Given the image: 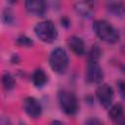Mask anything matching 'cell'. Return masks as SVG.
Returning a JSON list of instances; mask_svg holds the SVG:
<instances>
[{"instance_id": "obj_5", "label": "cell", "mask_w": 125, "mask_h": 125, "mask_svg": "<svg viewBox=\"0 0 125 125\" xmlns=\"http://www.w3.org/2000/svg\"><path fill=\"white\" fill-rule=\"evenodd\" d=\"M96 96L100 104L104 108H108L112 104L114 92H113V89L109 85L105 83H102L99 85V87L96 90Z\"/></svg>"}, {"instance_id": "obj_11", "label": "cell", "mask_w": 125, "mask_h": 125, "mask_svg": "<svg viewBox=\"0 0 125 125\" xmlns=\"http://www.w3.org/2000/svg\"><path fill=\"white\" fill-rule=\"evenodd\" d=\"M67 45L76 56L80 57L85 54V43L82 38L78 36H71L67 40Z\"/></svg>"}, {"instance_id": "obj_6", "label": "cell", "mask_w": 125, "mask_h": 125, "mask_svg": "<svg viewBox=\"0 0 125 125\" xmlns=\"http://www.w3.org/2000/svg\"><path fill=\"white\" fill-rule=\"evenodd\" d=\"M104 79V71L96 61H89L86 67V80L90 83H101Z\"/></svg>"}, {"instance_id": "obj_14", "label": "cell", "mask_w": 125, "mask_h": 125, "mask_svg": "<svg viewBox=\"0 0 125 125\" xmlns=\"http://www.w3.org/2000/svg\"><path fill=\"white\" fill-rule=\"evenodd\" d=\"M2 85H3V88L5 90L10 91L15 87L16 81H15L14 77L10 73H5L2 76Z\"/></svg>"}, {"instance_id": "obj_12", "label": "cell", "mask_w": 125, "mask_h": 125, "mask_svg": "<svg viewBox=\"0 0 125 125\" xmlns=\"http://www.w3.org/2000/svg\"><path fill=\"white\" fill-rule=\"evenodd\" d=\"M106 8H107V11L115 17H121L125 14V4L120 1L109 2Z\"/></svg>"}, {"instance_id": "obj_21", "label": "cell", "mask_w": 125, "mask_h": 125, "mask_svg": "<svg viewBox=\"0 0 125 125\" xmlns=\"http://www.w3.org/2000/svg\"><path fill=\"white\" fill-rule=\"evenodd\" d=\"M122 51H123V53H125V46H123V48H122Z\"/></svg>"}, {"instance_id": "obj_19", "label": "cell", "mask_w": 125, "mask_h": 125, "mask_svg": "<svg viewBox=\"0 0 125 125\" xmlns=\"http://www.w3.org/2000/svg\"><path fill=\"white\" fill-rule=\"evenodd\" d=\"M61 21H62V24L63 25V26H65V27H68L69 25H70V21H69V20L67 19V18H62V20H61Z\"/></svg>"}, {"instance_id": "obj_20", "label": "cell", "mask_w": 125, "mask_h": 125, "mask_svg": "<svg viewBox=\"0 0 125 125\" xmlns=\"http://www.w3.org/2000/svg\"><path fill=\"white\" fill-rule=\"evenodd\" d=\"M85 123H87V124H100L101 121L98 120V119H95V118H94V119H93V118H90V119L86 120Z\"/></svg>"}, {"instance_id": "obj_7", "label": "cell", "mask_w": 125, "mask_h": 125, "mask_svg": "<svg viewBox=\"0 0 125 125\" xmlns=\"http://www.w3.org/2000/svg\"><path fill=\"white\" fill-rule=\"evenodd\" d=\"M22 108L24 112L32 118H38L42 113V106L40 103L33 97H27L23 100Z\"/></svg>"}, {"instance_id": "obj_10", "label": "cell", "mask_w": 125, "mask_h": 125, "mask_svg": "<svg viewBox=\"0 0 125 125\" xmlns=\"http://www.w3.org/2000/svg\"><path fill=\"white\" fill-rule=\"evenodd\" d=\"M77 14L84 18H90L94 12V5L91 0H81L74 6Z\"/></svg>"}, {"instance_id": "obj_15", "label": "cell", "mask_w": 125, "mask_h": 125, "mask_svg": "<svg viewBox=\"0 0 125 125\" xmlns=\"http://www.w3.org/2000/svg\"><path fill=\"white\" fill-rule=\"evenodd\" d=\"M101 55H102L101 49L99 48V46L95 45V46H93L91 48V50L88 53V60L89 61H96V62H98V60L100 59Z\"/></svg>"}, {"instance_id": "obj_22", "label": "cell", "mask_w": 125, "mask_h": 125, "mask_svg": "<svg viewBox=\"0 0 125 125\" xmlns=\"http://www.w3.org/2000/svg\"><path fill=\"white\" fill-rule=\"evenodd\" d=\"M124 72H125V66H124Z\"/></svg>"}, {"instance_id": "obj_8", "label": "cell", "mask_w": 125, "mask_h": 125, "mask_svg": "<svg viewBox=\"0 0 125 125\" xmlns=\"http://www.w3.org/2000/svg\"><path fill=\"white\" fill-rule=\"evenodd\" d=\"M24 6L28 13L36 16H42L46 11L45 0H25Z\"/></svg>"}, {"instance_id": "obj_18", "label": "cell", "mask_w": 125, "mask_h": 125, "mask_svg": "<svg viewBox=\"0 0 125 125\" xmlns=\"http://www.w3.org/2000/svg\"><path fill=\"white\" fill-rule=\"evenodd\" d=\"M118 89H119L121 97L125 100V81H120L118 83Z\"/></svg>"}, {"instance_id": "obj_1", "label": "cell", "mask_w": 125, "mask_h": 125, "mask_svg": "<svg viewBox=\"0 0 125 125\" xmlns=\"http://www.w3.org/2000/svg\"><path fill=\"white\" fill-rule=\"evenodd\" d=\"M93 30L95 34L104 42L113 44L119 40V33L117 30L104 20L95 21L93 23Z\"/></svg>"}, {"instance_id": "obj_3", "label": "cell", "mask_w": 125, "mask_h": 125, "mask_svg": "<svg viewBox=\"0 0 125 125\" xmlns=\"http://www.w3.org/2000/svg\"><path fill=\"white\" fill-rule=\"evenodd\" d=\"M49 64L53 71L57 73L64 72L68 65V56L65 50L61 47L55 48L50 54Z\"/></svg>"}, {"instance_id": "obj_17", "label": "cell", "mask_w": 125, "mask_h": 125, "mask_svg": "<svg viewBox=\"0 0 125 125\" xmlns=\"http://www.w3.org/2000/svg\"><path fill=\"white\" fill-rule=\"evenodd\" d=\"M2 19H3V21H4V22H6V23H11V22L13 21V15H12L9 11H5V12L3 13Z\"/></svg>"}, {"instance_id": "obj_9", "label": "cell", "mask_w": 125, "mask_h": 125, "mask_svg": "<svg viewBox=\"0 0 125 125\" xmlns=\"http://www.w3.org/2000/svg\"><path fill=\"white\" fill-rule=\"evenodd\" d=\"M108 116L113 122H115L117 124H124L125 123V113H124V108H123L122 104H115L109 106Z\"/></svg>"}, {"instance_id": "obj_2", "label": "cell", "mask_w": 125, "mask_h": 125, "mask_svg": "<svg viewBox=\"0 0 125 125\" xmlns=\"http://www.w3.org/2000/svg\"><path fill=\"white\" fill-rule=\"evenodd\" d=\"M35 35L45 43H52L58 37V31L51 21H43L34 26Z\"/></svg>"}, {"instance_id": "obj_13", "label": "cell", "mask_w": 125, "mask_h": 125, "mask_svg": "<svg viewBox=\"0 0 125 125\" xmlns=\"http://www.w3.org/2000/svg\"><path fill=\"white\" fill-rule=\"evenodd\" d=\"M31 79H32V83L34 84V86L42 87L46 84V82L48 80V77H47V74L45 73V71L43 69L38 68L33 72Z\"/></svg>"}, {"instance_id": "obj_4", "label": "cell", "mask_w": 125, "mask_h": 125, "mask_svg": "<svg viewBox=\"0 0 125 125\" xmlns=\"http://www.w3.org/2000/svg\"><path fill=\"white\" fill-rule=\"evenodd\" d=\"M59 104L62 110L67 115H74L78 110V101L76 96L67 90H62L58 96Z\"/></svg>"}, {"instance_id": "obj_16", "label": "cell", "mask_w": 125, "mask_h": 125, "mask_svg": "<svg viewBox=\"0 0 125 125\" xmlns=\"http://www.w3.org/2000/svg\"><path fill=\"white\" fill-rule=\"evenodd\" d=\"M16 43L19 45V46H23V47H29L33 44L32 40L30 38H28L27 36L25 35H21L19 36L17 39H16Z\"/></svg>"}]
</instances>
